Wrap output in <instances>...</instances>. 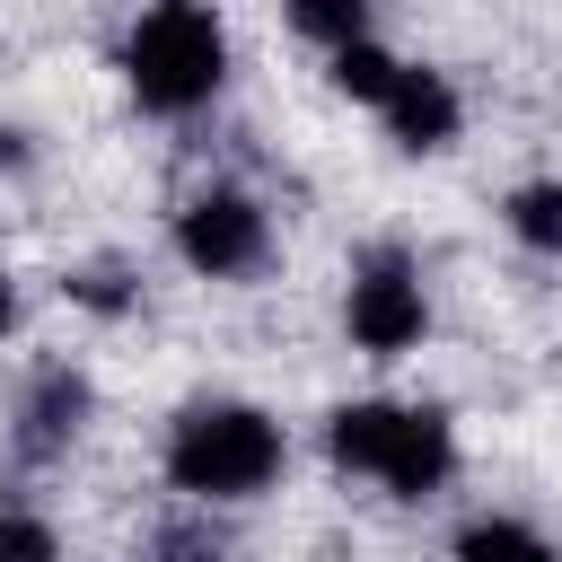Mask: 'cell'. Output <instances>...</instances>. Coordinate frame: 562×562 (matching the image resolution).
I'll use <instances>...</instances> for the list:
<instances>
[{"label":"cell","instance_id":"cell-9","mask_svg":"<svg viewBox=\"0 0 562 562\" xmlns=\"http://www.w3.org/2000/svg\"><path fill=\"white\" fill-rule=\"evenodd\" d=\"M509 228H518L527 246H562V184H527V193L509 202Z\"/></svg>","mask_w":562,"mask_h":562},{"label":"cell","instance_id":"cell-8","mask_svg":"<svg viewBox=\"0 0 562 562\" xmlns=\"http://www.w3.org/2000/svg\"><path fill=\"white\" fill-rule=\"evenodd\" d=\"M360 9L369 0H290V18H299V35H316V44H360Z\"/></svg>","mask_w":562,"mask_h":562},{"label":"cell","instance_id":"cell-2","mask_svg":"<svg viewBox=\"0 0 562 562\" xmlns=\"http://www.w3.org/2000/svg\"><path fill=\"white\" fill-rule=\"evenodd\" d=\"M132 88H140V105H158V114H184V105H202L211 88H220V26H211V9H193V0H158L140 26H132Z\"/></svg>","mask_w":562,"mask_h":562},{"label":"cell","instance_id":"cell-1","mask_svg":"<svg viewBox=\"0 0 562 562\" xmlns=\"http://www.w3.org/2000/svg\"><path fill=\"white\" fill-rule=\"evenodd\" d=\"M272 465H281V430H272L263 413H246V404H202V413H184V422H176V448H167V474H176L184 492H211V501L263 492Z\"/></svg>","mask_w":562,"mask_h":562},{"label":"cell","instance_id":"cell-4","mask_svg":"<svg viewBox=\"0 0 562 562\" xmlns=\"http://www.w3.org/2000/svg\"><path fill=\"white\" fill-rule=\"evenodd\" d=\"M176 246H184V263H202V272H246V263L263 255V211L237 202V193H202V202L184 211Z\"/></svg>","mask_w":562,"mask_h":562},{"label":"cell","instance_id":"cell-12","mask_svg":"<svg viewBox=\"0 0 562 562\" xmlns=\"http://www.w3.org/2000/svg\"><path fill=\"white\" fill-rule=\"evenodd\" d=\"M0 325H9V281H0Z\"/></svg>","mask_w":562,"mask_h":562},{"label":"cell","instance_id":"cell-10","mask_svg":"<svg viewBox=\"0 0 562 562\" xmlns=\"http://www.w3.org/2000/svg\"><path fill=\"white\" fill-rule=\"evenodd\" d=\"M457 562H544V544H536L527 527H501V518H492V527H474V536L457 544Z\"/></svg>","mask_w":562,"mask_h":562},{"label":"cell","instance_id":"cell-3","mask_svg":"<svg viewBox=\"0 0 562 562\" xmlns=\"http://www.w3.org/2000/svg\"><path fill=\"white\" fill-rule=\"evenodd\" d=\"M334 457L395 492H430L448 474V422L404 413V404H351V413H334Z\"/></svg>","mask_w":562,"mask_h":562},{"label":"cell","instance_id":"cell-6","mask_svg":"<svg viewBox=\"0 0 562 562\" xmlns=\"http://www.w3.org/2000/svg\"><path fill=\"white\" fill-rule=\"evenodd\" d=\"M386 123H395V140H404V149H439V140L457 132V97H448L430 70H404V79H395V97H386Z\"/></svg>","mask_w":562,"mask_h":562},{"label":"cell","instance_id":"cell-5","mask_svg":"<svg viewBox=\"0 0 562 562\" xmlns=\"http://www.w3.org/2000/svg\"><path fill=\"white\" fill-rule=\"evenodd\" d=\"M351 334H360L369 351H404V342L422 334V290H413L395 263L360 272V281H351Z\"/></svg>","mask_w":562,"mask_h":562},{"label":"cell","instance_id":"cell-11","mask_svg":"<svg viewBox=\"0 0 562 562\" xmlns=\"http://www.w3.org/2000/svg\"><path fill=\"white\" fill-rule=\"evenodd\" d=\"M53 544H44V527H26V518H0V562H44Z\"/></svg>","mask_w":562,"mask_h":562},{"label":"cell","instance_id":"cell-7","mask_svg":"<svg viewBox=\"0 0 562 562\" xmlns=\"http://www.w3.org/2000/svg\"><path fill=\"white\" fill-rule=\"evenodd\" d=\"M334 79H342L351 97L386 105V97H395V79H404V61H386L378 44H342V53H334Z\"/></svg>","mask_w":562,"mask_h":562}]
</instances>
